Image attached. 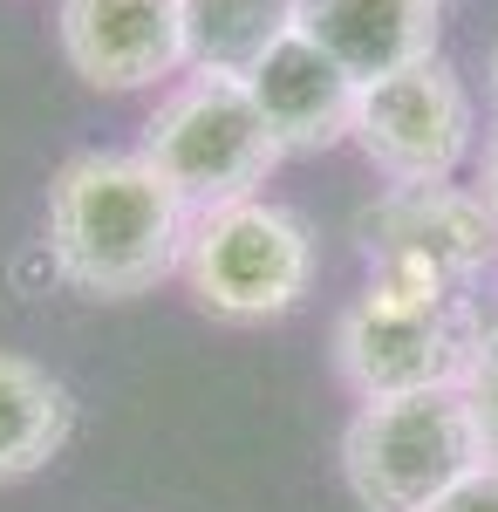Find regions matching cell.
I'll list each match as a JSON object with an SVG mask.
<instances>
[{"label": "cell", "mask_w": 498, "mask_h": 512, "mask_svg": "<svg viewBox=\"0 0 498 512\" xmlns=\"http://www.w3.org/2000/svg\"><path fill=\"white\" fill-rule=\"evenodd\" d=\"M246 89H253V103H260V117H267L280 151H328V144H342L348 130H355L362 82L342 76L301 28L246 76Z\"/></svg>", "instance_id": "obj_9"}, {"label": "cell", "mask_w": 498, "mask_h": 512, "mask_svg": "<svg viewBox=\"0 0 498 512\" xmlns=\"http://www.w3.org/2000/svg\"><path fill=\"white\" fill-rule=\"evenodd\" d=\"M348 137L396 185H444L471 151V96L451 76V62L430 55L383 82H362Z\"/></svg>", "instance_id": "obj_6"}, {"label": "cell", "mask_w": 498, "mask_h": 512, "mask_svg": "<svg viewBox=\"0 0 498 512\" xmlns=\"http://www.w3.org/2000/svg\"><path fill=\"white\" fill-rule=\"evenodd\" d=\"M55 35L89 89H151L185 69V0H62Z\"/></svg>", "instance_id": "obj_8"}, {"label": "cell", "mask_w": 498, "mask_h": 512, "mask_svg": "<svg viewBox=\"0 0 498 512\" xmlns=\"http://www.w3.org/2000/svg\"><path fill=\"white\" fill-rule=\"evenodd\" d=\"M69 424H76L69 390L41 362L0 349V485L48 472V458H62L69 444Z\"/></svg>", "instance_id": "obj_11"}, {"label": "cell", "mask_w": 498, "mask_h": 512, "mask_svg": "<svg viewBox=\"0 0 498 512\" xmlns=\"http://www.w3.org/2000/svg\"><path fill=\"white\" fill-rule=\"evenodd\" d=\"M492 246L498 219L485 212V198H464L451 185H396V198L376 212V253H383L376 280L403 294L451 301L444 287L478 274L492 260Z\"/></svg>", "instance_id": "obj_7"}, {"label": "cell", "mask_w": 498, "mask_h": 512, "mask_svg": "<svg viewBox=\"0 0 498 512\" xmlns=\"http://www.w3.org/2000/svg\"><path fill=\"white\" fill-rule=\"evenodd\" d=\"M458 390H464V410H471V424H478V444H485V458L498 465V328H485V335L471 342V362H464Z\"/></svg>", "instance_id": "obj_13"}, {"label": "cell", "mask_w": 498, "mask_h": 512, "mask_svg": "<svg viewBox=\"0 0 498 512\" xmlns=\"http://www.w3.org/2000/svg\"><path fill=\"white\" fill-rule=\"evenodd\" d=\"M301 28V0H185V62L198 76L246 82Z\"/></svg>", "instance_id": "obj_12"}, {"label": "cell", "mask_w": 498, "mask_h": 512, "mask_svg": "<svg viewBox=\"0 0 498 512\" xmlns=\"http://www.w3.org/2000/svg\"><path fill=\"white\" fill-rule=\"evenodd\" d=\"M314 280V239L273 198H232L192 219L185 239V287L219 321L287 315Z\"/></svg>", "instance_id": "obj_4"}, {"label": "cell", "mask_w": 498, "mask_h": 512, "mask_svg": "<svg viewBox=\"0 0 498 512\" xmlns=\"http://www.w3.org/2000/svg\"><path fill=\"white\" fill-rule=\"evenodd\" d=\"M287 158L273 144L267 117L253 103V89L232 76H192L178 82L144 123V164L192 212L253 198V185H267V171Z\"/></svg>", "instance_id": "obj_3"}, {"label": "cell", "mask_w": 498, "mask_h": 512, "mask_svg": "<svg viewBox=\"0 0 498 512\" xmlns=\"http://www.w3.org/2000/svg\"><path fill=\"white\" fill-rule=\"evenodd\" d=\"M485 96H492V110H498V41H492V55H485Z\"/></svg>", "instance_id": "obj_16"}, {"label": "cell", "mask_w": 498, "mask_h": 512, "mask_svg": "<svg viewBox=\"0 0 498 512\" xmlns=\"http://www.w3.org/2000/svg\"><path fill=\"white\" fill-rule=\"evenodd\" d=\"M471 342L478 335L451 315V301L403 294L389 280H369V294L335 321V362L362 403L458 383L464 362H471Z\"/></svg>", "instance_id": "obj_5"}, {"label": "cell", "mask_w": 498, "mask_h": 512, "mask_svg": "<svg viewBox=\"0 0 498 512\" xmlns=\"http://www.w3.org/2000/svg\"><path fill=\"white\" fill-rule=\"evenodd\" d=\"M478 198H485V212L498 219V137H492V151H485V185H478Z\"/></svg>", "instance_id": "obj_15"}, {"label": "cell", "mask_w": 498, "mask_h": 512, "mask_svg": "<svg viewBox=\"0 0 498 512\" xmlns=\"http://www.w3.org/2000/svg\"><path fill=\"white\" fill-rule=\"evenodd\" d=\"M301 35L355 82L437 55V0H301Z\"/></svg>", "instance_id": "obj_10"}, {"label": "cell", "mask_w": 498, "mask_h": 512, "mask_svg": "<svg viewBox=\"0 0 498 512\" xmlns=\"http://www.w3.org/2000/svg\"><path fill=\"white\" fill-rule=\"evenodd\" d=\"M478 465H485V444L458 383L369 396L342 431V478L369 512H430Z\"/></svg>", "instance_id": "obj_2"}, {"label": "cell", "mask_w": 498, "mask_h": 512, "mask_svg": "<svg viewBox=\"0 0 498 512\" xmlns=\"http://www.w3.org/2000/svg\"><path fill=\"white\" fill-rule=\"evenodd\" d=\"M192 219L198 212L144 164V151H82L48 185V260L96 301H130L185 267Z\"/></svg>", "instance_id": "obj_1"}, {"label": "cell", "mask_w": 498, "mask_h": 512, "mask_svg": "<svg viewBox=\"0 0 498 512\" xmlns=\"http://www.w3.org/2000/svg\"><path fill=\"white\" fill-rule=\"evenodd\" d=\"M430 512H498V465L485 458L478 472L458 478V485H451V492H444V499H437Z\"/></svg>", "instance_id": "obj_14"}]
</instances>
